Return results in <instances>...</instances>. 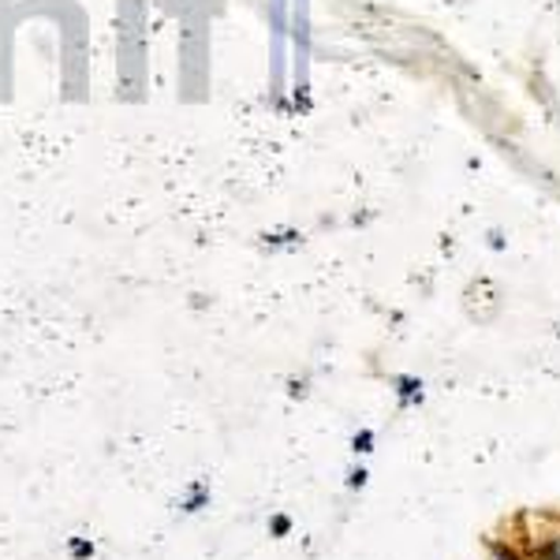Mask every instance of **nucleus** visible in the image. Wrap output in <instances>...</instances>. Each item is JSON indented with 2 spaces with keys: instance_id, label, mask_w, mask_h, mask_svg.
<instances>
[{
  "instance_id": "obj_1",
  "label": "nucleus",
  "mask_w": 560,
  "mask_h": 560,
  "mask_svg": "<svg viewBox=\"0 0 560 560\" xmlns=\"http://www.w3.org/2000/svg\"><path fill=\"white\" fill-rule=\"evenodd\" d=\"M538 557H546V560H560V535H549V538H541V546L535 549Z\"/></svg>"
},
{
  "instance_id": "obj_2",
  "label": "nucleus",
  "mask_w": 560,
  "mask_h": 560,
  "mask_svg": "<svg viewBox=\"0 0 560 560\" xmlns=\"http://www.w3.org/2000/svg\"><path fill=\"white\" fill-rule=\"evenodd\" d=\"M490 560H527L520 553V549H512V546H493V557Z\"/></svg>"
},
{
  "instance_id": "obj_3",
  "label": "nucleus",
  "mask_w": 560,
  "mask_h": 560,
  "mask_svg": "<svg viewBox=\"0 0 560 560\" xmlns=\"http://www.w3.org/2000/svg\"><path fill=\"white\" fill-rule=\"evenodd\" d=\"M370 445H374V438H370V433H359V438H355V448H359V453H370Z\"/></svg>"
}]
</instances>
